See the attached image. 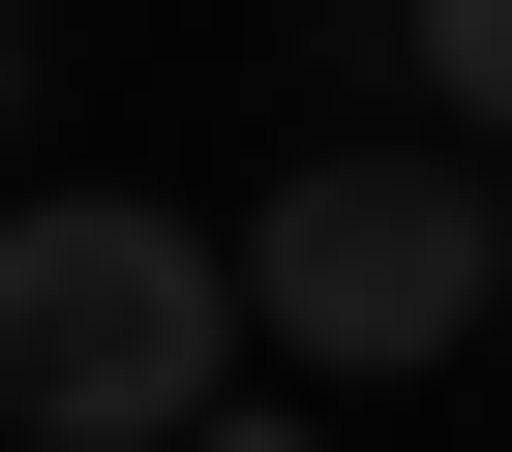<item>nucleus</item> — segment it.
Returning <instances> with one entry per match:
<instances>
[{
	"label": "nucleus",
	"instance_id": "39448f33",
	"mask_svg": "<svg viewBox=\"0 0 512 452\" xmlns=\"http://www.w3.org/2000/svg\"><path fill=\"white\" fill-rule=\"evenodd\" d=\"M0 151H31V0H0Z\"/></svg>",
	"mask_w": 512,
	"mask_h": 452
},
{
	"label": "nucleus",
	"instance_id": "f257e3e1",
	"mask_svg": "<svg viewBox=\"0 0 512 452\" xmlns=\"http://www.w3.org/2000/svg\"><path fill=\"white\" fill-rule=\"evenodd\" d=\"M241 392V242L121 181H0V422L31 452H181Z\"/></svg>",
	"mask_w": 512,
	"mask_h": 452
},
{
	"label": "nucleus",
	"instance_id": "20e7f679",
	"mask_svg": "<svg viewBox=\"0 0 512 452\" xmlns=\"http://www.w3.org/2000/svg\"><path fill=\"white\" fill-rule=\"evenodd\" d=\"M181 452H332V422H272V392H211V422H181Z\"/></svg>",
	"mask_w": 512,
	"mask_h": 452
},
{
	"label": "nucleus",
	"instance_id": "7ed1b4c3",
	"mask_svg": "<svg viewBox=\"0 0 512 452\" xmlns=\"http://www.w3.org/2000/svg\"><path fill=\"white\" fill-rule=\"evenodd\" d=\"M422 91H452V121L512 151V0H422Z\"/></svg>",
	"mask_w": 512,
	"mask_h": 452
},
{
	"label": "nucleus",
	"instance_id": "f03ea898",
	"mask_svg": "<svg viewBox=\"0 0 512 452\" xmlns=\"http://www.w3.org/2000/svg\"><path fill=\"white\" fill-rule=\"evenodd\" d=\"M512 272V211L452 151H302L272 211H241V302H272V362H452Z\"/></svg>",
	"mask_w": 512,
	"mask_h": 452
}]
</instances>
